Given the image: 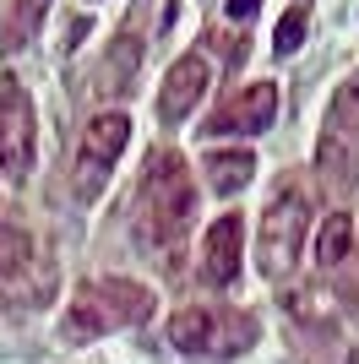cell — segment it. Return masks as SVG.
I'll use <instances>...</instances> for the list:
<instances>
[{
    "label": "cell",
    "instance_id": "8fae6325",
    "mask_svg": "<svg viewBox=\"0 0 359 364\" xmlns=\"http://www.w3.org/2000/svg\"><path fill=\"white\" fill-rule=\"evenodd\" d=\"M207 185L218 191V196H234V191H245L251 185V174H256V158H251V147H224V152H207Z\"/></svg>",
    "mask_w": 359,
    "mask_h": 364
},
{
    "label": "cell",
    "instance_id": "277c9868",
    "mask_svg": "<svg viewBox=\"0 0 359 364\" xmlns=\"http://www.w3.org/2000/svg\"><path fill=\"white\" fill-rule=\"evenodd\" d=\"M305 228H311V196L299 191V180H283L256 228V267L267 277H288L299 261V245H305Z\"/></svg>",
    "mask_w": 359,
    "mask_h": 364
},
{
    "label": "cell",
    "instance_id": "7a4b0ae2",
    "mask_svg": "<svg viewBox=\"0 0 359 364\" xmlns=\"http://www.w3.org/2000/svg\"><path fill=\"white\" fill-rule=\"evenodd\" d=\"M152 289L131 283V277H88L76 299L66 304V321H60V332L71 337V343H93V337L104 332H120V326H142L152 316Z\"/></svg>",
    "mask_w": 359,
    "mask_h": 364
},
{
    "label": "cell",
    "instance_id": "3957f363",
    "mask_svg": "<svg viewBox=\"0 0 359 364\" xmlns=\"http://www.w3.org/2000/svg\"><path fill=\"white\" fill-rule=\"evenodd\" d=\"M316 174L332 196H348L359 185V76H348L338 98H332L321 141H316Z\"/></svg>",
    "mask_w": 359,
    "mask_h": 364
},
{
    "label": "cell",
    "instance_id": "7c38bea8",
    "mask_svg": "<svg viewBox=\"0 0 359 364\" xmlns=\"http://www.w3.org/2000/svg\"><path fill=\"white\" fill-rule=\"evenodd\" d=\"M44 16H49V0H11V11H6V55H22L38 38Z\"/></svg>",
    "mask_w": 359,
    "mask_h": 364
},
{
    "label": "cell",
    "instance_id": "4fadbf2b",
    "mask_svg": "<svg viewBox=\"0 0 359 364\" xmlns=\"http://www.w3.org/2000/svg\"><path fill=\"white\" fill-rule=\"evenodd\" d=\"M348 256H354V218L332 213L327 223H321V234H316V261L332 272V267H343Z\"/></svg>",
    "mask_w": 359,
    "mask_h": 364
},
{
    "label": "cell",
    "instance_id": "5bb4252c",
    "mask_svg": "<svg viewBox=\"0 0 359 364\" xmlns=\"http://www.w3.org/2000/svg\"><path fill=\"white\" fill-rule=\"evenodd\" d=\"M136 60H142V44H136L131 33H125V38H115L104 71H98V92H125V82L136 76Z\"/></svg>",
    "mask_w": 359,
    "mask_h": 364
},
{
    "label": "cell",
    "instance_id": "5b68a950",
    "mask_svg": "<svg viewBox=\"0 0 359 364\" xmlns=\"http://www.w3.org/2000/svg\"><path fill=\"white\" fill-rule=\"evenodd\" d=\"M256 337H261V326L245 310H180V316H169V343L180 353H196V359H234Z\"/></svg>",
    "mask_w": 359,
    "mask_h": 364
},
{
    "label": "cell",
    "instance_id": "9c48e42d",
    "mask_svg": "<svg viewBox=\"0 0 359 364\" xmlns=\"http://www.w3.org/2000/svg\"><path fill=\"white\" fill-rule=\"evenodd\" d=\"M207 87H212V65H207V55H180V60L164 71L158 120H164V125H180L196 104H202V98H207Z\"/></svg>",
    "mask_w": 359,
    "mask_h": 364
},
{
    "label": "cell",
    "instance_id": "30bf717a",
    "mask_svg": "<svg viewBox=\"0 0 359 364\" xmlns=\"http://www.w3.org/2000/svg\"><path fill=\"white\" fill-rule=\"evenodd\" d=\"M239 250H245V223H239L234 213L218 218V223H207V234H202V277L218 283V289H234Z\"/></svg>",
    "mask_w": 359,
    "mask_h": 364
},
{
    "label": "cell",
    "instance_id": "6da1fadb",
    "mask_svg": "<svg viewBox=\"0 0 359 364\" xmlns=\"http://www.w3.org/2000/svg\"><path fill=\"white\" fill-rule=\"evenodd\" d=\"M136 218H142V240L152 250H175L185 240V228L196 218V180H191V168H185V158L175 147H158L147 158Z\"/></svg>",
    "mask_w": 359,
    "mask_h": 364
},
{
    "label": "cell",
    "instance_id": "9a60e30c",
    "mask_svg": "<svg viewBox=\"0 0 359 364\" xmlns=\"http://www.w3.org/2000/svg\"><path fill=\"white\" fill-rule=\"evenodd\" d=\"M305 33H311V6H288L283 22H278V33H272V49H278V55L288 60V55L305 44Z\"/></svg>",
    "mask_w": 359,
    "mask_h": 364
},
{
    "label": "cell",
    "instance_id": "52a82bcc",
    "mask_svg": "<svg viewBox=\"0 0 359 364\" xmlns=\"http://www.w3.org/2000/svg\"><path fill=\"white\" fill-rule=\"evenodd\" d=\"M33 136H38V120H33L28 87L6 82L0 87V168L11 185H22L33 174Z\"/></svg>",
    "mask_w": 359,
    "mask_h": 364
},
{
    "label": "cell",
    "instance_id": "e0dca14e",
    "mask_svg": "<svg viewBox=\"0 0 359 364\" xmlns=\"http://www.w3.org/2000/svg\"><path fill=\"white\" fill-rule=\"evenodd\" d=\"M224 11H229V22H251L261 11V0H224Z\"/></svg>",
    "mask_w": 359,
    "mask_h": 364
},
{
    "label": "cell",
    "instance_id": "2e32d148",
    "mask_svg": "<svg viewBox=\"0 0 359 364\" xmlns=\"http://www.w3.org/2000/svg\"><path fill=\"white\" fill-rule=\"evenodd\" d=\"M28 256H33L28 234H22V228H11V223H0V277L16 272V267H28Z\"/></svg>",
    "mask_w": 359,
    "mask_h": 364
},
{
    "label": "cell",
    "instance_id": "8992f818",
    "mask_svg": "<svg viewBox=\"0 0 359 364\" xmlns=\"http://www.w3.org/2000/svg\"><path fill=\"white\" fill-rule=\"evenodd\" d=\"M125 141H131V120H125L120 109H104V114L88 120V131H82V141H76V168H71L76 201H98V191L109 185Z\"/></svg>",
    "mask_w": 359,
    "mask_h": 364
},
{
    "label": "cell",
    "instance_id": "ba28073f",
    "mask_svg": "<svg viewBox=\"0 0 359 364\" xmlns=\"http://www.w3.org/2000/svg\"><path fill=\"white\" fill-rule=\"evenodd\" d=\"M272 120H278V87L272 82H251V87L229 92L207 114V136H256Z\"/></svg>",
    "mask_w": 359,
    "mask_h": 364
}]
</instances>
